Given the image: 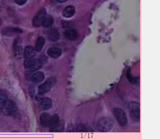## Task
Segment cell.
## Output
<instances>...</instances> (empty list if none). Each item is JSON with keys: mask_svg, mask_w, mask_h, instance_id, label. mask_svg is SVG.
Here are the masks:
<instances>
[{"mask_svg": "<svg viewBox=\"0 0 160 139\" xmlns=\"http://www.w3.org/2000/svg\"><path fill=\"white\" fill-rule=\"evenodd\" d=\"M114 121L109 117H102L99 118L97 122V129L100 132H106L112 129L114 126Z\"/></svg>", "mask_w": 160, "mask_h": 139, "instance_id": "1", "label": "cell"}, {"mask_svg": "<svg viewBox=\"0 0 160 139\" xmlns=\"http://www.w3.org/2000/svg\"><path fill=\"white\" fill-rule=\"evenodd\" d=\"M130 116L133 121L139 122L140 121V104L135 101H131L128 104Z\"/></svg>", "mask_w": 160, "mask_h": 139, "instance_id": "2", "label": "cell"}, {"mask_svg": "<svg viewBox=\"0 0 160 139\" xmlns=\"http://www.w3.org/2000/svg\"><path fill=\"white\" fill-rule=\"evenodd\" d=\"M16 107L14 102L8 99L1 108L0 111L5 115L12 116L16 113Z\"/></svg>", "mask_w": 160, "mask_h": 139, "instance_id": "3", "label": "cell"}, {"mask_svg": "<svg viewBox=\"0 0 160 139\" xmlns=\"http://www.w3.org/2000/svg\"><path fill=\"white\" fill-rule=\"evenodd\" d=\"M113 113L115 117L119 124L122 126H125L128 123L127 115L122 108L119 107L114 108Z\"/></svg>", "mask_w": 160, "mask_h": 139, "instance_id": "4", "label": "cell"}, {"mask_svg": "<svg viewBox=\"0 0 160 139\" xmlns=\"http://www.w3.org/2000/svg\"><path fill=\"white\" fill-rule=\"evenodd\" d=\"M23 66L26 69L33 72L40 69L42 66V62L39 59H26L24 61Z\"/></svg>", "mask_w": 160, "mask_h": 139, "instance_id": "5", "label": "cell"}, {"mask_svg": "<svg viewBox=\"0 0 160 139\" xmlns=\"http://www.w3.org/2000/svg\"><path fill=\"white\" fill-rule=\"evenodd\" d=\"M55 82V79L52 77L48 78L38 87V93L44 94L49 92Z\"/></svg>", "mask_w": 160, "mask_h": 139, "instance_id": "6", "label": "cell"}, {"mask_svg": "<svg viewBox=\"0 0 160 139\" xmlns=\"http://www.w3.org/2000/svg\"><path fill=\"white\" fill-rule=\"evenodd\" d=\"M46 16V11L44 8L41 9L33 18L32 24L35 27H39L42 25L43 21Z\"/></svg>", "mask_w": 160, "mask_h": 139, "instance_id": "7", "label": "cell"}, {"mask_svg": "<svg viewBox=\"0 0 160 139\" xmlns=\"http://www.w3.org/2000/svg\"><path fill=\"white\" fill-rule=\"evenodd\" d=\"M22 32V30L18 27H8L4 28L2 33L5 35L12 36Z\"/></svg>", "mask_w": 160, "mask_h": 139, "instance_id": "8", "label": "cell"}, {"mask_svg": "<svg viewBox=\"0 0 160 139\" xmlns=\"http://www.w3.org/2000/svg\"><path fill=\"white\" fill-rule=\"evenodd\" d=\"M36 51L35 48L31 46H26L24 51L23 56L26 59H32L35 56Z\"/></svg>", "mask_w": 160, "mask_h": 139, "instance_id": "9", "label": "cell"}, {"mask_svg": "<svg viewBox=\"0 0 160 139\" xmlns=\"http://www.w3.org/2000/svg\"><path fill=\"white\" fill-rule=\"evenodd\" d=\"M52 101L50 98L48 97H44L41 100L40 104V107L42 110H48L52 107Z\"/></svg>", "mask_w": 160, "mask_h": 139, "instance_id": "10", "label": "cell"}, {"mask_svg": "<svg viewBox=\"0 0 160 139\" xmlns=\"http://www.w3.org/2000/svg\"><path fill=\"white\" fill-rule=\"evenodd\" d=\"M51 117L50 114L46 112H44L41 114L40 116V121L42 126H48Z\"/></svg>", "mask_w": 160, "mask_h": 139, "instance_id": "11", "label": "cell"}, {"mask_svg": "<svg viewBox=\"0 0 160 139\" xmlns=\"http://www.w3.org/2000/svg\"><path fill=\"white\" fill-rule=\"evenodd\" d=\"M47 53L50 57L53 58H56L61 56L62 51L59 48L52 47L48 49L47 51Z\"/></svg>", "mask_w": 160, "mask_h": 139, "instance_id": "12", "label": "cell"}, {"mask_svg": "<svg viewBox=\"0 0 160 139\" xmlns=\"http://www.w3.org/2000/svg\"><path fill=\"white\" fill-rule=\"evenodd\" d=\"M44 78V74L42 72L38 71L32 74L30 79L32 82L38 83L42 81Z\"/></svg>", "mask_w": 160, "mask_h": 139, "instance_id": "13", "label": "cell"}, {"mask_svg": "<svg viewBox=\"0 0 160 139\" xmlns=\"http://www.w3.org/2000/svg\"><path fill=\"white\" fill-rule=\"evenodd\" d=\"M64 35L66 38L70 40H75L78 36L77 31L74 29H70L66 30Z\"/></svg>", "mask_w": 160, "mask_h": 139, "instance_id": "14", "label": "cell"}, {"mask_svg": "<svg viewBox=\"0 0 160 139\" xmlns=\"http://www.w3.org/2000/svg\"><path fill=\"white\" fill-rule=\"evenodd\" d=\"M48 35L49 39L53 42L57 41L60 37L59 32L55 28L50 29L48 31Z\"/></svg>", "mask_w": 160, "mask_h": 139, "instance_id": "15", "label": "cell"}, {"mask_svg": "<svg viewBox=\"0 0 160 139\" xmlns=\"http://www.w3.org/2000/svg\"><path fill=\"white\" fill-rule=\"evenodd\" d=\"M75 11L74 7L68 6L64 9L62 12V14L63 16L66 17H70L74 15Z\"/></svg>", "mask_w": 160, "mask_h": 139, "instance_id": "16", "label": "cell"}, {"mask_svg": "<svg viewBox=\"0 0 160 139\" xmlns=\"http://www.w3.org/2000/svg\"><path fill=\"white\" fill-rule=\"evenodd\" d=\"M76 132H92L93 130L90 126L87 125L80 124L76 128Z\"/></svg>", "mask_w": 160, "mask_h": 139, "instance_id": "17", "label": "cell"}, {"mask_svg": "<svg viewBox=\"0 0 160 139\" xmlns=\"http://www.w3.org/2000/svg\"><path fill=\"white\" fill-rule=\"evenodd\" d=\"M13 51L16 56H19L21 54L22 48L17 39L13 43Z\"/></svg>", "mask_w": 160, "mask_h": 139, "instance_id": "18", "label": "cell"}, {"mask_svg": "<svg viewBox=\"0 0 160 139\" xmlns=\"http://www.w3.org/2000/svg\"><path fill=\"white\" fill-rule=\"evenodd\" d=\"M45 40L42 37H39L38 38L35 44V49L36 51H40L44 45Z\"/></svg>", "mask_w": 160, "mask_h": 139, "instance_id": "19", "label": "cell"}, {"mask_svg": "<svg viewBox=\"0 0 160 139\" xmlns=\"http://www.w3.org/2000/svg\"><path fill=\"white\" fill-rule=\"evenodd\" d=\"M64 129V125L62 122H59L57 125L51 127L49 132H62Z\"/></svg>", "mask_w": 160, "mask_h": 139, "instance_id": "20", "label": "cell"}, {"mask_svg": "<svg viewBox=\"0 0 160 139\" xmlns=\"http://www.w3.org/2000/svg\"><path fill=\"white\" fill-rule=\"evenodd\" d=\"M53 19L50 16H46L42 23V26L45 27H49L53 24Z\"/></svg>", "mask_w": 160, "mask_h": 139, "instance_id": "21", "label": "cell"}, {"mask_svg": "<svg viewBox=\"0 0 160 139\" xmlns=\"http://www.w3.org/2000/svg\"><path fill=\"white\" fill-rule=\"evenodd\" d=\"M59 116L56 114L53 115L51 117L48 126L51 127L58 123L59 122Z\"/></svg>", "mask_w": 160, "mask_h": 139, "instance_id": "22", "label": "cell"}, {"mask_svg": "<svg viewBox=\"0 0 160 139\" xmlns=\"http://www.w3.org/2000/svg\"><path fill=\"white\" fill-rule=\"evenodd\" d=\"M36 87L34 84L30 85L29 87V93L30 96L31 97H33L35 93Z\"/></svg>", "mask_w": 160, "mask_h": 139, "instance_id": "23", "label": "cell"}, {"mask_svg": "<svg viewBox=\"0 0 160 139\" xmlns=\"http://www.w3.org/2000/svg\"><path fill=\"white\" fill-rule=\"evenodd\" d=\"M67 132H73L74 130V127L72 124H69L67 127Z\"/></svg>", "mask_w": 160, "mask_h": 139, "instance_id": "24", "label": "cell"}, {"mask_svg": "<svg viewBox=\"0 0 160 139\" xmlns=\"http://www.w3.org/2000/svg\"><path fill=\"white\" fill-rule=\"evenodd\" d=\"M43 95V94H42L38 93L36 95L35 97V100L37 101L41 100L43 98H44Z\"/></svg>", "mask_w": 160, "mask_h": 139, "instance_id": "25", "label": "cell"}, {"mask_svg": "<svg viewBox=\"0 0 160 139\" xmlns=\"http://www.w3.org/2000/svg\"><path fill=\"white\" fill-rule=\"evenodd\" d=\"M18 4L22 5L24 4L26 2L27 0H14Z\"/></svg>", "mask_w": 160, "mask_h": 139, "instance_id": "26", "label": "cell"}, {"mask_svg": "<svg viewBox=\"0 0 160 139\" xmlns=\"http://www.w3.org/2000/svg\"><path fill=\"white\" fill-rule=\"evenodd\" d=\"M58 2L60 3L64 2L68 0H57Z\"/></svg>", "mask_w": 160, "mask_h": 139, "instance_id": "27", "label": "cell"}, {"mask_svg": "<svg viewBox=\"0 0 160 139\" xmlns=\"http://www.w3.org/2000/svg\"><path fill=\"white\" fill-rule=\"evenodd\" d=\"M0 22H1V20H0Z\"/></svg>", "mask_w": 160, "mask_h": 139, "instance_id": "28", "label": "cell"}]
</instances>
